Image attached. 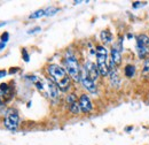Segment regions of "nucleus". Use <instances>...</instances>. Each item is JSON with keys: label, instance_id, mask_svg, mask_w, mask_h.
<instances>
[{"label": "nucleus", "instance_id": "4468645a", "mask_svg": "<svg viewBox=\"0 0 149 145\" xmlns=\"http://www.w3.org/2000/svg\"><path fill=\"white\" fill-rule=\"evenodd\" d=\"M124 74L127 78H132L135 75V66L133 65H126L124 68Z\"/></svg>", "mask_w": 149, "mask_h": 145}, {"label": "nucleus", "instance_id": "a878e982", "mask_svg": "<svg viewBox=\"0 0 149 145\" xmlns=\"http://www.w3.org/2000/svg\"><path fill=\"white\" fill-rule=\"evenodd\" d=\"M5 24H6V22H1V23H0V28H1V27H3Z\"/></svg>", "mask_w": 149, "mask_h": 145}, {"label": "nucleus", "instance_id": "0eeeda50", "mask_svg": "<svg viewBox=\"0 0 149 145\" xmlns=\"http://www.w3.org/2000/svg\"><path fill=\"white\" fill-rule=\"evenodd\" d=\"M80 83L83 84V87L91 93H95L97 91V87L95 84L93 80L87 75V72H85L84 69L81 70V78H80Z\"/></svg>", "mask_w": 149, "mask_h": 145}, {"label": "nucleus", "instance_id": "2eb2a0df", "mask_svg": "<svg viewBox=\"0 0 149 145\" xmlns=\"http://www.w3.org/2000/svg\"><path fill=\"white\" fill-rule=\"evenodd\" d=\"M69 111L72 113V114H79L81 111H80V107H79V103H74L72 105L69 106Z\"/></svg>", "mask_w": 149, "mask_h": 145}, {"label": "nucleus", "instance_id": "423d86ee", "mask_svg": "<svg viewBox=\"0 0 149 145\" xmlns=\"http://www.w3.org/2000/svg\"><path fill=\"white\" fill-rule=\"evenodd\" d=\"M58 88L56 87V84L51 81V80H45V96L53 99V100H57L58 99Z\"/></svg>", "mask_w": 149, "mask_h": 145}, {"label": "nucleus", "instance_id": "6ab92c4d", "mask_svg": "<svg viewBox=\"0 0 149 145\" xmlns=\"http://www.w3.org/2000/svg\"><path fill=\"white\" fill-rule=\"evenodd\" d=\"M8 39H9V34H8V32H3V34L1 35V42H2V43H7Z\"/></svg>", "mask_w": 149, "mask_h": 145}, {"label": "nucleus", "instance_id": "20e7f679", "mask_svg": "<svg viewBox=\"0 0 149 145\" xmlns=\"http://www.w3.org/2000/svg\"><path fill=\"white\" fill-rule=\"evenodd\" d=\"M3 125L8 130H16L19 126V112L15 108H8L5 113Z\"/></svg>", "mask_w": 149, "mask_h": 145}, {"label": "nucleus", "instance_id": "5701e85b", "mask_svg": "<svg viewBox=\"0 0 149 145\" xmlns=\"http://www.w3.org/2000/svg\"><path fill=\"white\" fill-rule=\"evenodd\" d=\"M37 31H40V28H39V27L35 28V29H31V30L29 31V34H35V32H37Z\"/></svg>", "mask_w": 149, "mask_h": 145}, {"label": "nucleus", "instance_id": "a211bd4d", "mask_svg": "<svg viewBox=\"0 0 149 145\" xmlns=\"http://www.w3.org/2000/svg\"><path fill=\"white\" fill-rule=\"evenodd\" d=\"M41 16H45V9H39V11H36L35 13H32L29 18H39Z\"/></svg>", "mask_w": 149, "mask_h": 145}, {"label": "nucleus", "instance_id": "bb28decb", "mask_svg": "<svg viewBox=\"0 0 149 145\" xmlns=\"http://www.w3.org/2000/svg\"><path fill=\"white\" fill-rule=\"evenodd\" d=\"M17 72V69H12L10 70V72Z\"/></svg>", "mask_w": 149, "mask_h": 145}, {"label": "nucleus", "instance_id": "f257e3e1", "mask_svg": "<svg viewBox=\"0 0 149 145\" xmlns=\"http://www.w3.org/2000/svg\"><path fill=\"white\" fill-rule=\"evenodd\" d=\"M47 72L49 80L55 83L58 90H61L62 92H67L71 88V78L63 67L52 63L47 67Z\"/></svg>", "mask_w": 149, "mask_h": 145}, {"label": "nucleus", "instance_id": "1a4fd4ad", "mask_svg": "<svg viewBox=\"0 0 149 145\" xmlns=\"http://www.w3.org/2000/svg\"><path fill=\"white\" fill-rule=\"evenodd\" d=\"M78 103H79V107L80 111L83 113H90L92 109H93V104H92V100L91 98L87 96V94H81L78 99Z\"/></svg>", "mask_w": 149, "mask_h": 145}, {"label": "nucleus", "instance_id": "39448f33", "mask_svg": "<svg viewBox=\"0 0 149 145\" xmlns=\"http://www.w3.org/2000/svg\"><path fill=\"white\" fill-rule=\"evenodd\" d=\"M136 53L140 59L148 58L149 53V37L145 34H140L136 36Z\"/></svg>", "mask_w": 149, "mask_h": 145}, {"label": "nucleus", "instance_id": "7ed1b4c3", "mask_svg": "<svg viewBox=\"0 0 149 145\" xmlns=\"http://www.w3.org/2000/svg\"><path fill=\"white\" fill-rule=\"evenodd\" d=\"M95 55H96V66L100 72L101 76H108L109 75V53L108 50L103 45H97L95 50Z\"/></svg>", "mask_w": 149, "mask_h": 145}, {"label": "nucleus", "instance_id": "393cba45", "mask_svg": "<svg viewBox=\"0 0 149 145\" xmlns=\"http://www.w3.org/2000/svg\"><path fill=\"white\" fill-rule=\"evenodd\" d=\"M5 46H6V43H2V42H1V43H0V50H2Z\"/></svg>", "mask_w": 149, "mask_h": 145}, {"label": "nucleus", "instance_id": "dca6fc26", "mask_svg": "<svg viewBox=\"0 0 149 145\" xmlns=\"http://www.w3.org/2000/svg\"><path fill=\"white\" fill-rule=\"evenodd\" d=\"M77 101H78V99H77V96L74 93H70V94L67 96V104H68V106L72 105L74 103H77Z\"/></svg>", "mask_w": 149, "mask_h": 145}, {"label": "nucleus", "instance_id": "aec40b11", "mask_svg": "<svg viewBox=\"0 0 149 145\" xmlns=\"http://www.w3.org/2000/svg\"><path fill=\"white\" fill-rule=\"evenodd\" d=\"M146 2H140V1H136V2H133V8H138V7H142L145 6Z\"/></svg>", "mask_w": 149, "mask_h": 145}, {"label": "nucleus", "instance_id": "f03ea898", "mask_svg": "<svg viewBox=\"0 0 149 145\" xmlns=\"http://www.w3.org/2000/svg\"><path fill=\"white\" fill-rule=\"evenodd\" d=\"M64 69L67 70L71 80H74V82H80L83 68H80L77 58L71 52H68L64 58Z\"/></svg>", "mask_w": 149, "mask_h": 145}, {"label": "nucleus", "instance_id": "9b49d317", "mask_svg": "<svg viewBox=\"0 0 149 145\" xmlns=\"http://www.w3.org/2000/svg\"><path fill=\"white\" fill-rule=\"evenodd\" d=\"M110 62L115 67H118L122 63V51L117 46H112L110 50Z\"/></svg>", "mask_w": 149, "mask_h": 145}, {"label": "nucleus", "instance_id": "4be33fe9", "mask_svg": "<svg viewBox=\"0 0 149 145\" xmlns=\"http://www.w3.org/2000/svg\"><path fill=\"white\" fill-rule=\"evenodd\" d=\"M3 103H5V96H3L2 92H0V106H1Z\"/></svg>", "mask_w": 149, "mask_h": 145}, {"label": "nucleus", "instance_id": "f3484780", "mask_svg": "<svg viewBox=\"0 0 149 145\" xmlns=\"http://www.w3.org/2000/svg\"><path fill=\"white\" fill-rule=\"evenodd\" d=\"M57 12H58V9L56 7H49V8H47L45 11V16H53Z\"/></svg>", "mask_w": 149, "mask_h": 145}, {"label": "nucleus", "instance_id": "6e6552de", "mask_svg": "<svg viewBox=\"0 0 149 145\" xmlns=\"http://www.w3.org/2000/svg\"><path fill=\"white\" fill-rule=\"evenodd\" d=\"M83 69L87 72V75L93 80L94 82H96V81L99 80V76H101V75H100V72H99V69H97V66H96L94 62H92V61H87V62H85Z\"/></svg>", "mask_w": 149, "mask_h": 145}, {"label": "nucleus", "instance_id": "9d476101", "mask_svg": "<svg viewBox=\"0 0 149 145\" xmlns=\"http://www.w3.org/2000/svg\"><path fill=\"white\" fill-rule=\"evenodd\" d=\"M109 81H110V84H111L112 88H118L119 84H120V78H119V75L118 72L116 69V67L112 65L111 62L109 63Z\"/></svg>", "mask_w": 149, "mask_h": 145}, {"label": "nucleus", "instance_id": "412c9836", "mask_svg": "<svg viewBox=\"0 0 149 145\" xmlns=\"http://www.w3.org/2000/svg\"><path fill=\"white\" fill-rule=\"evenodd\" d=\"M22 53H23V59L28 62V61H29V54L26 53V51H25V50H23V51H22Z\"/></svg>", "mask_w": 149, "mask_h": 145}, {"label": "nucleus", "instance_id": "ddd939ff", "mask_svg": "<svg viewBox=\"0 0 149 145\" xmlns=\"http://www.w3.org/2000/svg\"><path fill=\"white\" fill-rule=\"evenodd\" d=\"M141 75L145 80H149V58H146L143 60L142 69H141Z\"/></svg>", "mask_w": 149, "mask_h": 145}, {"label": "nucleus", "instance_id": "f8f14e48", "mask_svg": "<svg viewBox=\"0 0 149 145\" xmlns=\"http://www.w3.org/2000/svg\"><path fill=\"white\" fill-rule=\"evenodd\" d=\"M101 40L104 43V44H110L112 42V34L109 31V30H103L101 31Z\"/></svg>", "mask_w": 149, "mask_h": 145}, {"label": "nucleus", "instance_id": "b1692460", "mask_svg": "<svg viewBox=\"0 0 149 145\" xmlns=\"http://www.w3.org/2000/svg\"><path fill=\"white\" fill-rule=\"evenodd\" d=\"M6 74H7V72H5V70H0V77H3Z\"/></svg>", "mask_w": 149, "mask_h": 145}]
</instances>
